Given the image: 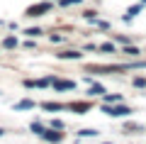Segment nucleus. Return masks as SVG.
Returning <instances> with one entry per match:
<instances>
[{"label": "nucleus", "mask_w": 146, "mask_h": 144, "mask_svg": "<svg viewBox=\"0 0 146 144\" xmlns=\"http://www.w3.org/2000/svg\"><path fill=\"white\" fill-rule=\"evenodd\" d=\"M32 132H36V134H44V127L39 122H32Z\"/></svg>", "instance_id": "obj_6"}, {"label": "nucleus", "mask_w": 146, "mask_h": 144, "mask_svg": "<svg viewBox=\"0 0 146 144\" xmlns=\"http://www.w3.org/2000/svg\"><path fill=\"white\" fill-rule=\"evenodd\" d=\"M105 113H107V115H112V117H124V115H129L131 113V110L129 108H124V105H117V108H107V105H105Z\"/></svg>", "instance_id": "obj_1"}, {"label": "nucleus", "mask_w": 146, "mask_h": 144, "mask_svg": "<svg viewBox=\"0 0 146 144\" xmlns=\"http://www.w3.org/2000/svg\"><path fill=\"white\" fill-rule=\"evenodd\" d=\"M124 54H131V56H136V54H139V52H136L134 46H129V49H124Z\"/></svg>", "instance_id": "obj_13"}, {"label": "nucleus", "mask_w": 146, "mask_h": 144, "mask_svg": "<svg viewBox=\"0 0 146 144\" xmlns=\"http://www.w3.org/2000/svg\"><path fill=\"white\" fill-rule=\"evenodd\" d=\"M15 108L17 110H29V108H34V103H32V100H22V103H17Z\"/></svg>", "instance_id": "obj_4"}, {"label": "nucleus", "mask_w": 146, "mask_h": 144, "mask_svg": "<svg viewBox=\"0 0 146 144\" xmlns=\"http://www.w3.org/2000/svg\"><path fill=\"white\" fill-rule=\"evenodd\" d=\"M0 134H3V129H0Z\"/></svg>", "instance_id": "obj_14"}, {"label": "nucleus", "mask_w": 146, "mask_h": 144, "mask_svg": "<svg viewBox=\"0 0 146 144\" xmlns=\"http://www.w3.org/2000/svg\"><path fill=\"white\" fill-rule=\"evenodd\" d=\"M80 134H83V137H95V134H98V132H95V129H83V132H80Z\"/></svg>", "instance_id": "obj_10"}, {"label": "nucleus", "mask_w": 146, "mask_h": 144, "mask_svg": "<svg viewBox=\"0 0 146 144\" xmlns=\"http://www.w3.org/2000/svg\"><path fill=\"white\" fill-rule=\"evenodd\" d=\"M44 108H46V110H61V105H58V103H44Z\"/></svg>", "instance_id": "obj_7"}, {"label": "nucleus", "mask_w": 146, "mask_h": 144, "mask_svg": "<svg viewBox=\"0 0 146 144\" xmlns=\"http://www.w3.org/2000/svg\"><path fill=\"white\" fill-rule=\"evenodd\" d=\"M100 49H102V52H112V54H115V46H112V44H102Z\"/></svg>", "instance_id": "obj_11"}, {"label": "nucleus", "mask_w": 146, "mask_h": 144, "mask_svg": "<svg viewBox=\"0 0 146 144\" xmlns=\"http://www.w3.org/2000/svg\"><path fill=\"white\" fill-rule=\"evenodd\" d=\"M56 88H58V90H66V88L71 90V88H76V83H73V81H56Z\"/></svg>", "instance_id": "obj_3"}, {"label": "nucleus", "mask_w": 146, "mask_h": 144, "mask_svg": "<svg viewBox=\"0 0 146 144\" xmlns=\"http://www.w3.org/2000/svg\"><path fill=\"white\" fill-rule=\"evenodd\" d=\"M61 56H63V59H78L80 54H76V52H66V54H61Z\"/></svg>", "instance_id": "obj_9"}, {"label": "nucleus", "mask_w": 146, "mask_h": 144, "mask_svg": "<svg viewBox=\"0 0 146 144\" xmlns=\"http://www.w3.org/2000/svg\"><path fill=\"white\" fill-rule=\"evenodd\" d=\"M90 93H93V95H100V93H105V88L100 86V83H95V86H90Z\"/></svg>", "instance_id": "obj_5"}, {"label": "nucleus", "mask_w": 146, "mask_h": 144, "mask_svg": "<svg viewBox=\"0 0 146 144\" xmlns=\"http://www.w3.org/2000/svg\"><path fill=\"white\" fill-rule=\"evenodd\" d=\"M49 7H51L49 3H42V5H34V7H29V10H27V15H29V17H34V15H42V12H46V10H49Z\"/></svg>", "instance_id": "obj_2"}, {"label": "nucleus", "mask_w": 146, "mask_h": 144, "mask_svg": "<svg viewBox=\"0 0 146 144\" xmlns=\"http://www.w3.org/2000/svg\"><path fill=\"white\" fill-rule=\"evenodd\" d=\"M105 100H107V103H119V95H105Z\"/></svg>", "instance_id": "obj_8"}, {"label": "nucleus", "mask_w": 146, "mask_h": 144, "mask_svg": "<svg viewBox=\"0 0 146 144\" xmlns=\"http://www.w3.org/2000/svg\"><path fill=\"white\" fill-rule=\"evenodd\" d=\"M15 44H17V42L12 39V37H7V39H5V46H10V49H12V46H15Z\"/></svg>", "instance_id": "obj_12"}]
</instances>
